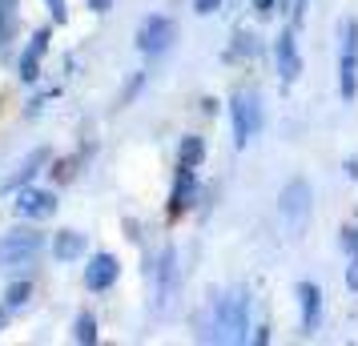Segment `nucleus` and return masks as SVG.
Listing matches in <instances>:
<instances>
[{"mask_svg":"<svg viewBox=\"0 0 358 346\" xmlns=\"http://www.w3.org/2000/svg\"><path fill=\"white\" fill-rule=\"evenodd\" d=\"M250 306H254L250 286L210 290L206 302H201L197 314H194L197 338H201V343H250V330H254Z\"/></svg>","mask_w":358,"mask_h":346,"instance_id":"f257e3e1","label":"nucleus"},{"mask_svg":"<svg viewBox=\"0 0 358 346\" xmlns=\"http://www.w3.org/2000/svg\"><path fill=\"white\" fill-rule=\"evenodd\" d=\"M145 278H149V306H153L157 318H165L181 298V254L173 242H165L162 250H145Z\"/></svg>","mask_w":358,"mask_h":346,"instance_id":"f03ea898","label":"nucleus"},{"mask_svg":"<svg viewBox=\"0 0 358 346\" xmlns=\"http://www.w3.org/2000/svg\"><path fill=\"white\" fill-rule=\"evenodd\" d=\"M41 254H49V233L41 230L36 222H17L0 233V270H20L33 266Z\"/></svg>","mask_w":358,"mask_h":346,"instance_id":"7ed1b4c3","label":"nucleus"},{"mask_svg":"<svg viewBox=\"0 0 358 346\" xmlns=\"http://www.w3.org/2000/svg\"><path fill=\"white\" fill-rule=\"evenodd\" d=\"M229 113V129H234V149H250L254 137H262L266 129V105L254 89H234L226 101Z\"/></svg>","mask_w":358,"mask_h":346,"instance_id":"20e7f679","label":"nucleus"},{"mask_svg":"<svg viewBox=\"0 0 358 346\" xmlns=\"http://www.w3.org/2000/svg\"><path fill=\"white\" fill-rule=\"evenodd\" d=\"M178 36H181V29H178V17H173V13H149V17H141V24H137L133 45H137V52H141L145 61H162V57L173 52Z\"/></svg>","mask_w":358,"mask_h":346,"instance_id":"39448f33","label":"nucleus"},{"mask_svg":"<svg viewBox=\"0 0 358 346\" xmlns=\"http://www.w3.org/2000/svg\"><path fill=\"white\" fill-rule=\"evenodd\" d=\"M338 101H358V17H342L338 24Z\"/></svg>","mask_w":358,"mask_h":346,"instance_id":"423d86ee","label":"nucleus"},{"mask_svg":"<svg viewBox=\"0 0 358 346\" xmlns=\"http://www.w3.org/2000/svg\"><path fill=\"white\" fill-rule=\"evenodd\" d=\"M310 214H314V185L310 178H290V182L278 189V217L290 233H302L310 226Z\"/></svg>","mask_w":358,"mask_h":346,"instance_id":"0eeeda50","label":"nucleus"},{"mask_svg":"<svg viewBox=\"0 0 358 346\" xmlns=\"http://www.w3.org/2000/svg\"><path fill=\"white\" fill-rule=\"evenodd\" d=\"M197 201H201V178L189 165H173V182H169V194H165V222L178 226L189 214H197Z\"/></svg>","mask_w":358,"mask_h":346,"instance_id":"6e6552de","label":"nucleus"},{"mask_svg":"<svg viewBox=\"0 0 358 346\" xmlns=\"http://www.w3.org/2000/svg\"><path fill=\"white\" fill-rule=\"evenodd\" d=\"M52 29L57 24H36L29 41H24V49L17 57V81L24 89H36V85L45 81V57L52 52Z\"/></svg>","mask_w":358,"mask_h":346,"instance_id":"1a4fd4ad","label":"nucleus"},{"mask_svg":"<svg viewBox=\"0 0 358 346\" xmlns=\"http://www.w3.org/2000/svg\"><path fill=\"white\" fill-rule=\"evenodd\" d=\"M270 57H274V73H278V85H282V89H294V85L302 81L306 61H302V49H298V29H294L290 20H286L282 33L274 36Z\"/></svg>","mask_w":358,"mask_h":346,"instance_id":"9d476101","label":"nucleus"},{"mask_svg":"<svg viewBox=\"0 0 358 346\" xmlns=\"http://www.w3.org/2000/svg\"><path fill=\"white\" fill-rule=\"evenodd\" d=\"M57 210H61V194H57V185H24V189H17L13 194V214L20 217V222H52L57 217Z\"/></svg>","mask_w":358,"mask_h":346,"instance_id":"9b49d317","label":"nucleus"},{"mask_svg":"<svg viewBox=\"0 0 358 346\" xmlns=\"http://www.w3.org/2000/svg\"><path fill=\"white\" fill-rule=\"evenodd\" d=\"M81 282L93 298L113 294L117 282H121V258H117L113 250H89V258L81 266Z\"/></svg>","mask_w":358,"mask_h":346,"instance_id":"f8f14e48","label":"nucleus"},{"mask_svg":"<svg viewBox=\"0 0 358 346\" xmlns=\"http://www.w3.org/2000/svg\"><path fill=\"white\" fill-rule=\"evenodd\" d=\"M52 157H57V153H52V145H33V149H29V153H24V157H20V161L13 165L4 178H0V201L13 198V194H17V189H24V185H33L41 173H49Z\"/></svg>","mask_w":358,"mask_h":346,"instance_id":"ddd939ff","label":"nucleus"},{"mask_svg":"<svg viewBox=\"0 0 358 346\" xmlns=\"http://www.w3.org/2000/svg\"><path fill=\"white\" fill-rule=\"evenodd\" d=\"M294 302H298V326H302V334H318V330H322V314H326L322 286L302 278L294 286Z\"/></svg>","mask_w":358,"mask_h":346,"instance_id":"4468645a","label":"nucleus"},{"mask_svg":"<svg viewBox=\"0 0 358 346\" xmlns=\"http://www.w3.org/2000/svg\"><path fill=\"white\" fill-rule=\"evenodd\" d=\"M49 254L57 266H73V262H85L89 258V238L73 226H61V230L49 233Z\"/></svg>","mask_w":358,"mask_h":346,"instance_id":"2eb2a0df","label":"nucleus"},{"mask_svg":"<svg viewBox=\"0 0 358 346\" xmlns=\"http://www.w3.org/2000/svg\"><path fill=\"white\" fill-rule=\"evenodd\" d=\"M97 157V141H81V145L73 149V153H65V157H52L49 165V182L52 185H69V182H77L85 173V165Z\"/></svg>","mask_w":358,"mask_h":346,"instance_id":"dca6fc26","label":"nucleus"},{"mask_svg":"<svg viewBox=\"0 0 358 346\" xmlns=\"http://www.w3.org/2000/svg\"><path fill=\"white\" fill-rule=\"evenodd\" d=\"M36 298V282L33 278H8V286H4V294H0V306L8 314H24L29 306H33Z\"/></svg>","mask_w":358,"mask_h":346,"instance_id":"f3484780","label":"nucleus"},{"mask_svg":"<svg viewBox=\"0 0 358 346\" xmlns=\"http://www.w3.org/2000/svg\"><path fill=\"white\" fill-rule=\"evenodd\" d=\"M210 157V145L201 133H181L178 137V153H173V165H189V169H201Z\"/></svg>","mask_w":358,"mask_h":346,"instance_id":"a211bd4d","label":"nucleus"},{"mask_svg":"<svg viewBox=\"0 0 358 346\" xmlns=\"http://www.w3.org/2000/svg\"><path fill=\"white\" fill-rule=\"evenodd\" d=\"M258 52H262V36L254 29H234V41H229V49L222 57L242 65V61H258Z\"/></svg>","mask_w":358,"mask_h":346,"instance_id":"6ab92c4d","label":"nucleus"},{"mask_svg":"<svg viewBox=\"0 0 358 346\" xmlns=\"http://www.w3.org/2000/svg\"><path fill=\"white\" fill-rule=\"evenodd\" d=\"M20 36V0H0V52H8Z\"/></svg>","mask_w":358,"mask_h":346,"instance_id":"aec40b11","label":"nucleus"},{"mask_svg":"<svg viewBox=\"0 0 358 346\" xmlns=\"http://www.w3.org/2000/svg\"><path fill=\"white\" fill-rule=\"evenodd\" d=\"M69 334H73V343L77 346H97L101 343V322H97V314L89 310H77L73 314V326H69Z\"/></svg>","mask_w":358,"mask_h":346,"instance_id":"412c9836","label":"nucleus"},{"mask_svg":"<svg viewBox=\"0 0 358 346\" xmlns=\"http://www.w3.org/2000/svg\"><path fill=\"white\" fill-rule=\"evenodd\" d=\"M145 85H149V69H133L129 77H125V85L117 89L113 109H129V105H137V97L145 93Z\"/></svg>","mask_w":358,"mask_h":346,"instance_id":"4be33fe9","label":"nucleus"},{"mask_svg":"<svg viewBox=\"0 0 358 346\" xmlns=\"http://www.w3.org/2000/svg\"><path fill=\"white\" fill-rule=\"evenodd\" d=\"M61 97V85H49V89H41V93H33V97H29V105H24V117H41L45 113V109H49V101H57Z\"/></svg>","mask_w":358,"mask_h":346,"instance_id":"5701e85b","label":"nucleus"},{"mask_svg":"<svg viewBox=\"0 0 358 346\" xmlns=\"http://www.w3.org/2000/svg\"><path fill=\"white\" fill-rule=\"evenodd\" d=\"M338 246H342V254H358V214L338 226Z\"/></svg>","mask_w":358,"mask_h":346,"instance_id":"b1692460","label":"nucleus"},{"mask_svg":"<svg viewBox=\"0 0 358 346\" xmlns=\"http://www.w3.org/2000/svg\"><path fill=\"white\" fill-rule=\"evenodd\" d=\"M250 13H254L258 20H270V17L282 13V0H250Z\"/></svg>","mask_w":358,"mask_h":346,"instance_id":"393cba45","label":"nucleus"},{"mask_svg":"<svg viewBox=\"0 0 358 346\" xmlns=\"http://www.w3.org/2000/svg\"><path fill=\"white\" fill-rule=\"evenodd\" d=\"M49 24H69V0H45Z\"/></svg>","mask_w":358,"mask_h":346,"instance_id":"a878e982","label":"nucleus"},{"mask_svg":"<svg viewBox=\"0 0 358 346\" xmlns=\"http://www.w3.org/2000/svg\"><path fill=\"white\" fill-rule=\"evenodd\" d=\"M342 282H346V290L358 294V254H346V270H342Z\"/></svg>","mask_w":358,"mask_h":346,"instance_id":"bb28decb","label":"nucleus"},{"mask_svg":"<svg viewBox=\"0 0 358 346\" xmlns=\"http://www.w3.org/2000/svg\"><path fill=\"white\" fill-rule=\"evenodd\" d=\"M306 13H310V0H290V13H286V20H290L294 29H302V24H306Z\"/></svg>","mask_w":358,"mask_h":346,"instance_id":"cd10ccee","label":"nucleus"},{"mask_svg":"<svg viewBox=\"0 0 358 346\" xmlns=\"http://www.w3.org/2000/svg\"><path fill=\"white\" fill-rule=\"evenodd\" d=\"M222 4H226V0H189L194 17H213V13H222Z\"/></svg>","mask_w":358,"mask_h":346,"instance_id":"c85d7f7f","label":"nucleus"},{"mask_svg":"<svg viewBox=\"0 0 358 346\" xmlns=\"http://www.w3.org/2000/svg\"><path fill=\"white\" fill-rule=\"evenodd\" d=\"M85 4H89L93 17H109V13H113V0H85Z\"/></svg>","mask_w":358,"mask_h":346,"instance_id":"c756f323","label":"nucleus"},{"mask_svg":"<svg viewBox=\"0 0 358 346\" xmlns=\"http://www.w3.org/2000/svg\"><path fill=\"white\" fill-rule=\"evenodd\" d=\"M342 178H346V182H358V153L342 161Z\"/></svg>","mask_w":358,"mask_h":346,"instance_id":"7c9ffc66","label":"nucleus"},{"mask_svg":"<svg viewBox=\"0 0 358 346\" xmlns=\"http://www.w3.org/2000/svg\"><path fill=\"white\" fill-rule=\"evenodd\" d=\"M250 343L266 346V343H270V326H254V330H250Z\"/></svg>","mask_w":358,"mask_h":346,"instance_id":"2f4dec72","label":"nucleus"},{"mask_svg":"<svg viewBox=\"0 0 358 346\" xmlns=\"http://www.w3.org/2000/svg\"><path fill=\"white\" fill-rule=\"evenodd\" d=\"M4 322H8V310H4V306H0V330H4Z\"/></svg>","mask_w":358,"mask_h":346,"instance_id":"473e14b6","label":"nucleus"}]
</instances>
